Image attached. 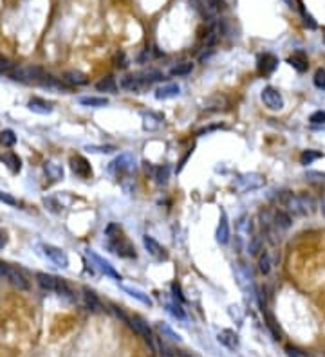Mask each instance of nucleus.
Returning a JSON list of instances; mask_svg holds the SVG:
<instances>
[{
    "instance_id": "obj_27",
    "label": "nucleus",
    "mask_w": 325,
    "mask_h": 357,
    "mask_svg": "<svg viewBox=\"0 0 325 357\" xmlns=\"http://www.w3.org/2000/svg\"><path fill=\"white\" fill-rule=\"evenodd\" d=\"M116 88H118V85H116L112 76H107V78H103L101 81L96 83V91L98 92H116Z\"/></svg>"
},
{
    "instance_id": "obj_28",
    "label": "nucleus",
    "mask_w": 325,
    "mask_h": 357,
    "mask_svg": "<svg viewBox=\"0 0 325 357\" xmlns=\"http://www.w3.org/2000/svg\"><path fill=\"white\" fill-rule=\"evenodd\" d=\"M155 329H157V332L161 334L163 337H167V339H170V341H174V343L181 341V336H179V334H175L174 330H172L168 325H165V323H157V326H155Z\"/></svg>"
},
{
    "instance_id": "obj_40",
    "label": "nucleus",
    "mask_w": 325,
    "mask_h": 357,
    "mask_svg": "<svg viewBox=\"0 0 325 357\" xmlns=\"http://www.w3.org/2000/svg\"><path fill=\"white\" fill-rule=\"evenodd\" d=\"M13 69H15V64H11L6 58H0V74H11Z\"/></svg>"
},
{
    "instance_id": "obj_20",
    "label": "nucleus",
    "mask_w": 325,
    "mask_h": 357,
    "mask_svg": "<svg viewBox=\"0 0 325 357\" xmlns=\"http://www.w3.org/2000/svg\"><path fill=\"white\" fill-rule=\"evenodd\" d=\"M0 161L8 166V170L11 171V173H18L20 168H22V161H20L18 155L13 154V152H6L4 155H0Z\"/></svg>"
},
{
    "instance_id": "obj_43",
    "label": "nucleus",
    "mask_w": 325,
    "mask_h": 357,
    "mask_svg": "<svg viewBox=\"0 0 325 357\" xmlns=\"http://www.w3.org/2000/svg\"><path fill=\"white\" fill-rule=\"evenodd\" d=\"M168 310H170L175 317H179V319H184V317H186L184 310H182L181 305H177V303H170V305H168Z\"/></svg>"
},
{
    "instance_id": "obj_39",
    "label": "nucleus",
    "mask_w": 325,
    "mask_h": 357,
    "mask_svg": "<svg viewBox=\"0 0 325 357\" xmlns=\"http://www.w3.org/2000/svg\"><path fill=\"white\" fill-rule=\"evenodd\" d=\"M121 227L118 226V224H109L107 226V229H105V234H107L109 238H118V236H121Z\"/></svg>"
},
{
    "instance_id": "obj_32",
    "label": "nucleus",
    "mask_w": 325,
    "mask_h": 357,
    "mask_svg": "<svg viewBox=\"0 0 325 357\" xmlns=\"http://www.w3.org/2000/svg\"><path fill=\"white\" fill-rule=\"evenodd\" d=\"M84 296H85V302H87V305L91 307L92 310H99L101 309V303H99V300L96 298V294L92 292V290H89V289H85L84 290Z\"/></svg>"
},
{
    "instance_id": "obj_11",
    "label": "nucleus",
    "mask_w": 325,
    "mask_h": 357,
    "mask_svg": "<svg viewBox=\"0 0 325 357\" xmlns=\"http://www.w3.org/2000/svg\"><path fill=\"white\" fill-rule=\"evenodd\" d=\"M71 170L82 178L92 177V166L84 155H72L71 157Z\"/></svg>"
},
{
    "instance_id": "obj_15",
    "label": "nucleus",
    "mask_w": 325,
    "mask_h": 357,
    "mask_svg": "<svg viewBox=\"0 0 325 357\" xmlns=\"http://www.w3.org/2000/svg\"><path fill=\"white\" fill-rule=\"evenodd\" d=\"M28 108L31 112H35V114H51L52 112V103H49V101H45V99L42 98H31L28 101Z\"/></svg>"
},
{
    "instance_id": "obj_12",
    "label": "nucleus",
    "mask_w": 325,
    "mask_h": 357,
    "mask_svg": "<svg viewBox=\"0 0 325 357\" xmlns=\"http://www.w3.org/2000/svg\"><path fill=\"white\" fill-rule=\"evenodd\" d=\"M258 72L264 76H269L275 72V69L278 67V58L275 54H271V52H264V54L258 58Z\"/></svg>"
},
{
    "instance_id": "obj_42",
    "label": "nucleus",
    "mask_w": 325,
    "mask_h": 357,
    "mask_svg": "<svg viewBox=\"0 0 325 357\" xmlns=\"http://www.w3.org/2000/svg\"><path fill=\"white\" fill-rule=\"evenodd\" d=\"M260 247H262V238L260 236H253L251 238V244H250V254H257L258 251H260Z\"/></svg>"
},
{
    "instance_id": "obj_22",
    "label": "nucleus",
    "mask_w": 325,
    "mask_h": 357,
    "mask_svg": "<svg viewBox=\"0 0 325 357\" xmlns=\"http://www.w3.org/2000/svg\"><path fill=\"white\" fill-rule=\"evenodd\" d=\"M273 222H275V227H277V229L286 231L293 226V218H291V215L287 213V211H277V213H275Z\"/></svg>"
},
{
    "instance_id": "obj_49",
    "label": "nucleus",
    "mask_w": 325,
    "mask_h": 357,
    "mask_svg": "<svg viewBox=\"0 0 325 357\" xmlns=\"http://www.w3.org/2000/svg\"><path fill=\"white\" fill-rule=\"evenodd\" d=\"M8 271H9V263L0 262V278H6V276H8Z\"/></svg>"
},
{
    "instance_id": "obj_38",
    "label": "nucleus",
    "mask_w": 325,
    "mask_h": 357,
    "mask_svg": "<svg viewBox=\"0 0 325 357\" xmlns=\"http://www.w3.org/2000/svg\"><path fill=\"white\" fill-rule=\"evenodd\" d=\"M309 123L311 125H325V112L316 110L309 115Z\"/></svg>"
},
{
    "instance_id": "obj_54",
    "label": "nucleus",
    "mask_w": 325,
    "mask_h": 357,
    "mask_svg": "<svg viewBox=\"0 0 325 357\" xmlns=\"http://www.w3.org/2000/svg\"><path fill=\"white\" fill-rule=\"evenodd\" d=\"M314 357H325V355H323V353H316Z\"/></svg>"
},
{
    "instance_id": "obj_50",
    "label": "nucleus",
    "mask_w": 325,
    "mask_h": 357,
    "mask_svg": "<svg viewBox=\"0 0 325 357\" xmlns=\"http://www.w3.org/2000/svg\"><path fill=\"white\" fill-rule=\"evenodd\" d=\"M172 290H174V296L175 298L179 296V300H181V302H184V298H182V294H181V287H179V283H174V285H172Z\"/></svg>"
},
{
    "instance_id": "obj_36",
    "label": "nucleus",
    "mask_w": 325,
    "mask_h": 357,
    "mask_svg": "<svg viewBox=\"0 0 325 357\" xmlns=\"http://www.w3.org/2000/svg\"><path fill=\"white\" fill-rule=\"evenodd\" d=\"M306 178L309 181V183L321 184V183H325V173H323V171H313V170H309L306 173Z\"/></svg>"
},
{
    "instance_id": "obj_30",
    "label": "nucleus",
    "mask_w": 325,
    "mask_h": 357,
    "mask_svg": "<svg viewBox=\"0 0 325 357\" xmlns=\"http://www.w3.org/2000/svg\"><path fill=\"white\" fill-rule=\"evenodd\" d=\"M0 144L2 146H8V148H11V146H15L16 144V135H15V132L13 130H2L0 132Z\"/></svg>"
},
{
    "instance_id": "obj_7",
    "label": "nucleus",
    "mask_w": 325,
    "mask_h": 357,
    "mask_svg": "<svg viewBox=\"0 0 325 357\" xmlns=\"http://www.w3.org/2000/svg\"><path fill=\"white\" fill-rule=\"evenodd\" d=\"M260 98L269 110H282L284 108V98H282V94L275 87H264Z\"/></svg>"
},
{
    "instance_id": "obj_1",
    "label": "nucleus",
    "mask_w": 325,
    "mask_h": 357,
    "mask_svg": "<svg viewBox=\"0 0 325 357\" xmlns=\"http://www.w3.org/2000/svg\"><path fill=\"white\" fill-rule=\"evenodd\" d=\"M278 202L286 207L287 213L294 217H307L316 211L314 198L307 193H293V191H282L278 195Z\"/></svg>"
},
{
    "instance_id": "obj_31",
    "label": "nucleus",
    "mask_w": 325,
    "mask_h": 357,
    "mask_svg": "<svg viewBox=\"0 0 325 357\" xmlns=\"http://www.w3.org/2000/svg\"><path fill=\"white\" fill-rule=\"evenodd\" d=\"M323 157V154L321 152H316V150H306L302 152L300 155V163L304 164V166H307V164H311L313 161H316V159H321Z\"/></svg>"
},
{
    "instance_id": "obj_10",
    "label": "nucleus",
    "mask_w": 325,
    "mask_h": 357,
    "mask_svg": "<svg viewBox=\"0 0 325 357\" xmlns=\"http://www.w3.org/2000/svg\"><path fill=\"white\" fill-rule=\"evenodd\" d=\"M42 249H44V254L51 260L52 263H55V265L62 267V269L69 267V258H67V254H65L64 249H60V247H56V246H51V244H44Z\"/></svg>"
},
{
    "instance_id": "obj_17",
    "label": "nucleus",
    "mask_w": 325,
    "mask_h": 357,
    "mask_svg": "<svg viewBox=\"0 0 325 357\" xmlns=\"http://www.w3.org/2000/svg\"><path fill=\"white\" fill-rule=\"evenodd\" d=\"M289 65L293 69H296L298 72H306L309 69V60H307V54L304 51H296L289 56Z\"/></svg>"
},
{
    "instance_id": "obj_47",
    "label": "nucleus",
    "mask_w": 325,
    "mask_h": 357,
    "mask_svg": "<svg viewBox=\"0 0 325 357\" xmlns=\"http://www.w3.org/2000/svg\"><path fill=\"white\" fill-rule=\"evenodd\" d=\"M116 67H121V69L127 67V62H125V54H123V52L116 54Z\"/></svg>"
},
{
    "instance_id": "obj_33",
    "label": "nucleus",
    "mask_w": 325,
    "mask_h": 357,
    "mask_svg": "<svg viewBox=\"0 0 325 357\" xmlns=\"http://www.w3.org/2000/svg\"><path fill=\"white\" fill-rule=\"evenodd\" d=\"M192 71H194V64L186 62V64H181V65H177V67L172 69L170 74L172 76H186V74H190Z\"/></svg>"
},
{
    "instance_id": "obj_29",
    "label": "nucleus",
    "mask_w": 325,
    "mask_h": 357,
    "mask_svg": "<svg viewBox=\"0 0 325 357\" xmlns=\"http://www.w3.org/2000/svg\"><path fill=\"white\" fill-rule=\"evenodd\" d=\"M161 115H155V114H145L143 115V128L145 130H155L161 123Z\"/></svg>"
},
{
    "instance_id": "obj_35",
    "label": "nucleus",
    "mask_w": 325,
    "mask_h": 357,
    "mask_svg": "<svg viewBox=\"0 0 325 357\" xmlns=\"http://www.w3.org/2000/svg\"><path fill=\"white\" fill-rule=\"evenodd\" d=\"M258 271H260L262 274H267L271 271V256L267 253L262 254L260 260H258Z\"/></svg>"
},
{
    "instance_id": "obj_3",
    "label": "nucleus",
    "mask_w": 325,
    "mask_h": 357,
    "mask_svg": "<svg viewBox=\"0 0 325 357\" xmlns=\"http://www.w3.org/2000/svg\"><path fill=\"white\" fill-rule=\"evenodd\" d=\"M11 79L15 81H22V83H42V79L45 78V72L40 67H15L11 71Z\"/></svg>"
},
{
    "instance_id": "obj_51",
    "label": "nucleus",
    "mask_w": 325,
    "mask_h": 357,
    "mask_svg": "<svg viewBox=\"0 0 325 357\" xmlns=\"http://www.w3.org/2000/svg\"><path fill=\"white\" fill-rule=\"evenodd\" d=\"M320 207H321V215H323V218H325V195L321 197V200H320Z\"/></svg>"
},
{
    "instance_id": "obj_4",
    "label": "nucleus",
    "mask_w": 325,
    "mask_h": 357,
    "mask_svg": "<svg viewBox=\"0 0 325 357\" xmlns=\"http://www.w3.org/2000/svg\"><path fill=\"white\" fill-rule=\"evenodd\" d=\"M127 323L136 330V332L139 334V336L143 337L148 345L152 346V350H154V352H159V345H157V341H155L154 332L150 330V326H148V323L145 321V319H141L139 316H134V317H128Z\"/></svg>"
},
{
    "instance_id": "obj_48",
    "label": "nucleus",
    "mask_w": 325,
    "mask_h": 357,
    "mask_svg": "<svg viewBox=\"0 0 325 357\" xmlns=\"http://www.w3.org/2000/svg\"><path fill=\"white\" fill-rule=\"evenodd\" d=\"M8 231L6 229H0V249H2V247H6L8 246Z\"/></svg>"
},
{
    "instance_id": "obj_16",
    "label": "nucleus",
    "mask_w": 325,
    "mask_h": 357,
    "mask_svg": "<svg viewBox=\"0 0 325 357\" xmlns=\"http://www.w3.org/2000/svg\"><path fill=\"white\" fill-rule=\"evenodd\" d=\"M44 171H45V175H47V178H51L52 183H58V181L64 178V166L58 164L56 161H45Z\"/></svg>"
},
{
    "instance_id": "obj_13",
    "label": "nucleus",
    "mask_w": 325,
    "mask_h": 357,
    "mask_svg": "<svg viewBox=\"0 0 325 357\" xmlns=\"http://www.w3.org/2000/svg\"><path fill=\"white\" fill-rule=\"evenodd\" d=\"M143 244H145V249L148 251V254H152L154 258H157V260H167L168 258V253L167 249L161 246V244L157 242V240H154L152 236H143Z\"/></svg>"
},
{
    "instance_id": "obj_2",
    "label": "nucleus",
    "mask_w": 325,
    "mask_h": 357,
    "mask_svg": "<svg viewBox=\"0 0 325 357\" xmlns=\"http://www.w3.org/2000/svg\"><path fill=\"white\" fill-rule=\"evenodd\" d=\"M36 283L44 290H51V292L62 294V296H71L72 294L71 287H69V283L65 282L64 278L52 276V274H47V273L36 274Z\"/></svg>"
},
{
    "instance_id": "obj_5",
    "label": "nucleus",
    "mask_w": 325,
    "mask_h": 357,
    "mask_svg": "<svg viewBox=\"0 0 325 357\" xmlns=\"http://www.w3.org/2000/svg\"><path fill=\"white\" fill-rule=\"evenodd\" d=\"M109 170H111L114 175H118V177H123V175L132 173V171L136 170V159H134V155L121 154L119 157H116L114 161H112L111 166H109Z\"/></svg>"
},
{
    "instance_id": "obj_6",
    "label": "nucleus",
    "mask_w": 325,
    "mask_h": 357,
    "mask_svg": "<svg viewBox=\"0 0 325 357\" xmlns=\"http://www.w3.org/2000/svg\"><path fill=\"white\" fill-rule=\"evenodd\" d=\"M87 256H89V260L92 262V265L96 267V269L99 271V273H103L105 276H111V278H114V280H121V276H119V273L114 269V265H112L109 260H105V258H101L98 253H94V251H91L89 249L87 251Z\"/></svg>"
},
{
    "instance_id": "obj_52",
    "label": "nucleus",
    "mask_w": 325,
    "mask_h": 357,
    "mask_svg": "<svg viewBox=\"0 0 325 357\" xmlns=\"http://www.w3.org/2000/svg\"><path fill=\"white\" fill-rule=\"evenodd\" d=\"M179 357H195V355H192V353H188V352H181Z\"/></svg>"
},
{
    "instance_id": "obj_8",
    "label": "nucleus",
    "mask_w": 325,
    "mask_h": 357,
    "mask_svg": "<svg viewBox=\"0 0 325 357\" xmlns=\"http://www.w3.org/2000/svg\"><path fill=\"white\" fill-rule=\"evenodd\" d=\"M264 184H266V178L262 177L260 173H244L237 178V188H240L242 191L258 190Z\"/></svg>"
},
{
    "instance_id": "obj_24",
    "label": "nucleus",
    "mask_w": 325,
    "mask_h": 357,
    "mask_svg": "<svg viewBox=\"0 0 325 357\" xmlns=\"http://www.w3.org/2000/svg\"><path fill=\"white\" fill-rule=\"evenodd\" d=\"M64 81H65V83H71V85H85V83L89 81V79H87V76H85L84 72H79V71H69V72H65Z\"/></svg>"
},
{
    "instance_id": "obj_45",
    "label": "nucleus",
    "mask_w": 325,
    "mask_h": 357,
    "mask_svg": "<svg viewBox=\"0 0 325 357\" xmlns=\"http://www.w3.org/2000/svg\"><path fill=\"white\" fill-rule=\"evenodd\" d=\"M300 11H302V16H304V18H306V24L309 25L311 29H314V27H316V22H314V20H313V16H311L309 13H307L306 9H304V6H302V2H300Z\"/></svg>"
},
{
    "instance_id": "obj_46",
    "label": "nucleus",
    "mask_w": 325,
    "mask_h": 357,
    "mask_svg": "<svg viewBox=\"0 0 325 357\" xmlns=\"http://www.w3.org/2000/svg\"><path fill=\"white\" fill-rule=\"evenodd\" d=\"M89 152H99V154H111L116 150V146H89Z\"/></svg>"
},
{
    "instance_id": "obj_26",
    "label": "nucleus",
    "mask_w": 325,
    "mask_h": 357,
    "mask_svg": "<svg viewBox=\"0 0 325 357\" xmlns=\"http://www.w3.org/2000/svg\"><path fill=\"white\" fill-rule=\"evenodd\" d=\"M79 103L85 105V107H94V108H101L105 105H109L107 98H96V96H89V98H79Z\"/></svg>"
},
{
    "instance_id": "obj_44",
    "label": "nucleus",
    "mask_w": 325,
    "mask_h": 357,
    "mask_svg": "<svg viewBox=\"0 0 325 357\" xmlns=\"http://www.w3.org/2000/svg\"><path fill=\"white\" fill-rule=\"evenodd\" d=\"M286 353L289 357H309L307 355V352H304V350L296 348V346H287L286 348Z\"/></svg>"
},
{
    "instance_id": "obj_18",
    "label": "nucleus",
    "mask_w": 325,
    "mask_h": 357,
    "mask_svg": "<svg viewBox=\"0 0 325 357\" xmlns=\"http://www.w3.org/2000/svg\"><path fill=\"white\" fill-rule=\"evenodd\" d=\"M215 236H217V242L222 244V246L230 242V224H228V217L224 211H222V215H221V222H219V226H217Z\"/></svg>"
},
{
    "instance_id": "obj_37",
    "label": "nucleus",
    "mask_w": 325,
    "mask_h": 357,
    "mask_svg": "<svg viewBox=\"0 0 325 357\" xmlns=\"http://www.w3.org/2000/svg\"><path fill=\"white\" fill-rule=\"evenodd\" d=\"M313 83H314V87H318V88H325V71L323 69H318V71L314 72Z\"/></svg>"
},
{
    "instance_id": "obj_9",
    "label": "nucleus",
    "mask_w": 325,
    "mask_h": 357,
    "mask_svg": "<svg viewBox=\"0 0 325 357\" xmlns=\"http://www.w3.org/2000/svg\"><path fill=\"white\" fill-rule=\"evenodd\" d=\"M109 247H111L112 253H116L118 256H123V258H136V249L128 240H125L123 236H118V238H111V242H109Z\"/></svg>"
},
{
    "instance_id": "obj_14",
    "label": "nucleus",
    "mask_w": 325,
    "mask_h": 357,
    "mask_svg": "<svg viewBox=\"0 0 325 357\" xmlns=\"http://www.w3.org/2000/svg\"><path fill=\"white\" fill-rule=\"evenodd\" d=\"M6 280H8L13 287H16V289H20V290H28L29 289V280L24 276V273L18 271V269H15V267H11V265H9V271H8Z\"/></svg>"
},
{
    "instance_id": "obj_53",
    "label": "nucleus",
    "mask_w": 325,
    "mask_h": 357,
    "mask_svg": "<svg viewBox=\"0 0 325 357\" xmlns=\"http://www.w3.org/2000/svg\"><path fill=\"white\" fill-rule=\"evenodd\" d=\"M287 4H289V8H293V0H286Z\"/></svg>"
},
{
    "instance_id": "obj_19",
    "label": "nucleus",
    "mask_w": 325,
    "mask_h": 357,
    "mask_svg": "<svg viewBox=\"0 0 325 357\" xmlns=\"http://www.w3.org/2000/svg\"><path fill=\"white\" fill-rule=\"evenodd\" d=\"M217 339H219L221 345H224L226 348H230V350H233V348H237V346H238V336L230 329L221 330L219 336H217Z\"/></svg>"
},
{
    "instance_id": "obj_41",
    "label": "nucleus",
    "mask_w": 325,
    "mask_h": 357,
    "mask_svg": "<svg viewBox=\"0 0 325 357\" xmlns=\"http://www.w3.org/2000/svg\"><path fill=\"white\" fill-rule=\"evenodd\" d=\"M0 202L8 204V206H18V200L13 195L6 193V191H0Z\"/></svg>"
},
{
    "instance_id": "obj_21",
    "label": "nucleus",
    "mask_w": 325,
    "mask_h": 357,
    "mask_svg": "<svg viewBox=\"0 0 325 357\" xmlns=\"http://www.w3.org/2000/svg\"><path fill=\"white\" fill-rule=\"evenodd\" d=\"M179 85L177 83H167V85H161L159 88H155V98L157 99H170V98H175L179 96Z\"/></svg>"
},
{
    "instance_id": "obj_25",
    "label": "nucleus",
    "mask_w": 325,
    "mask_h": 357,
    "mask_svg": "<svg viewBox=\"0 0 325 357\" xmlns=\"http://www.w3.org/2000/svg\"><path fill=\"white\" fill-rule=\"evenodd\" d=\"M150 171L157 184H165L168 181V175H170V168L168 166H150Z\"/></svg>"
},
{
    "instance_id": "obj_23",
    "label": "nucleus",
    "mask_w": 325,
    "mask_h": 357,
    "mask_svg": "<svg viewBox=\"0 0 325 357\" xmlns=\"http://www.w3.org/2000/svg\"><path fill=\"white\" fill-rule=\"evenodd\" d=\"M121 289L125 290V292L128 294V296H132V298H136L138 302H141L143 305H152V300H150V296L148 294H145L143 290H139V289H136V287H130V285H121Z\"/></svg>"
},
{
    "instance_id": "obj_34",
    "label": "nucleus",
    "mask_w": 325,
    "mask_h": 357,
    "mask_svg": "<svg viewBox=\"0 0 325 357\" xmlns=\"http://www.w3.org/2000/svg\"><path fill=\"white\" fill-rule=\"evenodd\" d=\"M141 78L145 79V83L150 85V83H154V81H159V79H163V72H159V71H154V69H150V71L143 72V74H141Z\"/></svg>"
}]
</instances>
